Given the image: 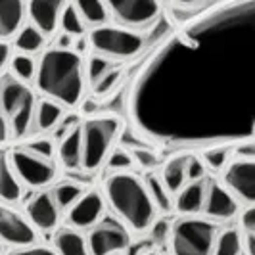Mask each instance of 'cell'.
Returning <instances> with one entry per match:
<instances>
[{
  "instance_id": "6da1fadb",
  "label": "cell",
  "mask_w": 255,
  "mask_h": 255,
  "mask_svg": "<svg viewBox=\"0 0 255 255\" xmlns=\"http://www.w3.org/2000/svg\"><path fill=\"white\" fill-rule=\"evenodd\" d=\"M35 87L48 100L64 108H77L87 90V69L81 52L73 48H50L37 62Z\"/></svg>"
},
{
  "instance_id": "7a4b0ae2",
  "label": "cell",
  "mask_w": 255,
  "mask_h": 255,
  "mask_svg": "<svg viewBox=\"0 0 255 255\" xmlns=\"http://www.w3.org/2000/svg\"><path fill=\"white\" fill-rule=\"evenodd\" d=\"M102 196L106 209H110L130 234H146L157 219V209L146 182L132 171L112 173L104 180Z\"/></svg>"
},
{
  "instance_id": "3957f363",
  "label": "cell",
  "mask_w": 255,
  "mask_h": 255,
  "mask_svg": "<svg viewBox=\"0 0 255 255\" xmlns=\"http://www.w3.org/2000/svg\"><path fill=\"white\" fill-rule=\"evenodd\" d=\"M81 169L87 173L100 171L121 130V121L114 115L87 119L81 125Z\"/></svg>"
},
{
  "instance_id": "277c9868",
  "label": "cell",
  "mask_w": 255,
  "mask_h": 255,
  "mask_svg": "<svg viewBox=\"0 0 255 255\" xmlns=\"http://www.w3.org/2000/svg\"><path fill=\"white\" fill-rule=\"evenodd\" d=\"M35 104V92L27 83L13 75H4L0 79V114L8 123L10 140H19L29 132Z\"/></svg>"
},
{
  "instance_id": "5b68a950",
  "label": "cell",
  "mask_w": 255,
  "mask_h": 255,
  "mask_svg": "<svg viewBox=\"0 0 255 255\" xmlns=\"http://www.w3.org/2000/svg\"><path fill=\"white\" fill-rule=\"evenodd\" d=\"M219 234L217 225L207 217L182 215L169 230L171 255H211Z\"/></svg>"
},
{
  "instance_id": "8992f818",
  "label": "cell",
  "mask_w": 255,
  "mask_h": 255,
  "mask_svg": "<svg viewBox=\"0 0 255 255\" xmlns=\"http://www.w3.org/2000/svg\"><path fill=\"white\" fill-rule=\"evenodd\" d=\"M92 54H98L110 62H125L138 56L144 48V37L138 31H130L115 23L90 27L87 33Z\"/></svg>"
},
{
  "instance_id": "52a82bcc",
  "label": "cell",
  "mask_w": 255,
  "mask_h": 255,
  "mask_svg": "<svg viewBox=\"0 0 255 255\" xmlns=\"http://www.w3.org/2000/svg\"><path fill=\"white\" fill-rule=\"evenodd\" d=\"M110 21L130 31H146L159 21L163 0H102Z\"/></svg>"
},
{
  "instance_id": "ba28073f",
  "label": "cell",
  "mask_w": 255,
  "mask_h": 255,
  "mask_svg": "<svg viewBox=\"0 0 255 255\" xmlns=\"http://www.w3.org/2000/svg\"><path fill=\"white\" fill-rule=\"evenodd\" d=\"M8 161L23 186L44 188L58 179L56 161L52 157H44L40 153L33 152L25 144L15 146L12 152H8Z\"/></svg>"
},
{
  "instance_id": "9c48e42d",
  "label": "cell",
  "mask_w": 255,
  "mask_h": 255,
  "mask_svg": "<svg viewBox=\"0 0 255 255\" xmlns=\"http://www.w3.org/2000/svg\"><path fill=\"white\" fill-rule=\"evenodd\" d=\"M89 230L90 255H121L130 246V232L117 219H102Z\"/></svg>"
},
{
  "instance_id": "30bf717a",
  "label": "cell",
  "mask_w": 255,
  "mask_h": 255,
  "mask_svg": "<svg viewBox=\"0 0 255 255\" xmlns=\"http://www.w3.org/2000/svg\"><path fill=\"white\" fill-rule=\"evenodd\" d=\"M221 184L238 200L240 205L255 204V163L254 157L230 159V163L223 169Z\"/></svg>"
},
{
  "instance_id": "8fae6325",
  "label": "cell",
  "mask_w": 255,
  "mask_h": 255,
  "mask_svg": "<svg viewBox=\"0 0 255 255\" xmlns=\"http://www.w3.org/2000/svg\"><path fill=\"white\" fill-rule=\"evenodd\" d=\"M38 242V230L29 223L25 213L8 204H0V244L8 248H23Z\"/></svg>"
},
{
  "instance_id": "7c38bea8",
  "label": "cell",
  "mask_w": 255,
  "mask_h": 255,
  "mask_svg": "<svg viewBox=\"0 0 255 255\" xmlns=\"http://www.w3.org/2000/svg\"><path fill=\"white\" fill-rule=\"evenodd\" d=\"M106 213V202L98 190H85L67 209V225L75 230H89L100 223Z\"/></svg>"
},
{
  "instance_id": "4fadbf2b",
  "label": "cell",
  "mask_w": 255,
  "mask_h": 255,
  "mask_svg": "<svg viewBox=\"0 0 255 255\" xmlns=\"http://www.w3.org/2000/svg\"><path fill=\"white\" fill-rule=\"evenodd\" d=\"M240 207L242 205L238 204V200L221 184V180H205V200L204 209H202L205 217L211 219V221H230L232 217L238 215Z\"/></svg>"
},
{
  "instance_id": "5bb4252c",
  "label": "cell",
  "mask_w": 255,
  "mask_h": 255,
  "mask_svg": "<svg viewBox=\"0 0 255 255\" xmlns=\"http://www.w3.org/2000/svg\"><path fill=\"white\" fill-rule=\"evenodd\" d=\"M62 209L54 202L50 192L40 190L37 192L29 204H27L25 215L29 223L38 230V232H54L60 229L62 223Z\"/></svg>"
},
{
  "instance_id": "9a60e30c",
  "label": "cell",
  "mask_w": 255,
  "mask_h": 255,
  "mask_svg": "<svg viewBox=\"0 0 255 255\" xmlns=\"http://www.w3.org/2000/svg\"><path fill=\"white\" fill-rule=\"evenodd\" d=\"M65 4L67 0H25L27 19L44 37H50L60 27V15Z\"/></svg>"
},
{
  "instance_id": "2e32d148",
  "label": "cell",
  "mask_w": 255,
  "mask_h": 255,
  "mask_svg": "<svg viewBox=\"0 0 255 255\" xmlns=\"http://www.w3.org/2000/svg\"><path fill=\"white\" fill-rule=\"evenodd\" d=\"M205 180H190L173 196V209L180 215H200L205 200Z\"/></svg>"
},
{
  "instance_id": "e0dca14e",
  "label": "cell",
  "mask_w": 255,
  "mask_h": 255,
  "mask_svg": "<svg viewBox=\"0 0 255 255\" xmlns=\"http://www.w3.org/2000/svg\"><path fill=\"white\" fill-rule=\"evenodd\" d=\"M25 19V0H0V40L15 37Z\"/></svg>"
},
{
  "instance_id": "ac0fdd59",
  "label": "cell",
  "mask_w": 255,
  "mask_h": 255,
  "mask_svg": "<svg viewBox=\"0 0 255 255\" xmlns=\"http://www.w3.org/2000/svg\"><path fill=\"white\" fill-rule=\"evenodd\" d=\"M64 115V106H60L54 100H48V98H42V100H37V104H35L31 127H33L35 132H46V130H52V128L58 127L62 123Z\"/></svg>"
},
{
  "instance_id": "d6986e66",
  "label": "cell",
  "mask_w": 255,
  "mask_h": 255,
  "mask_svg": "<svg viewBox=\"0 0 255 255\" xmlns=\"http://www.w3.org/2000/svg\"><path fill=\"white\" fill-rule=\"evenodd\" d=\"M23 198V184L13 173L8 153H0V200L4 204H17Z\"/></svg>"
},
{
  "instance_id": "ffe728a7",
  "label": "cell",
  "mask_w": 255,
  "mask_h": 255,
  "mask_svg": "<svg viewBox=\"0 0 255 255\" xmlns=\"http://www.w3.org/2000/svg\"><path fill=\"white\" fill-rule=\"evenodd\" d=\"M54 250L58 255H90L87 238L81 234V230H75L71 227L56 230Z\"/></svg>"
},
{
  "instance_id": "44dd1931",
  "label": "cell",
  "mask_w": 255,
  "mask_h": 255,
  "mask_svg": "<svg viewBox=\"0 0 255 255\" xmlns=\"http://www.w3.org/2000/svg\"><path fill=\"white\" fill-rule=\"evenodd\" d=\"M58 159L65 169L81 167V127L75 125L62 136L58 144Z\"/></svg>"
},
{
  "instance_id": "7402d4cb",
  "label": "cell",
  "mask_w": 255,
  "mask_h": 255,
  "mask_svg": "<svg viewBox=\"0 0 255 255\" xmlns=\"http://www.w3.org/2000/svg\"><path fill=\"white\" fill-rule=\"evenodd\" d=\"M186 159H188V155H175L163 167L161 180L173 196L186 184Z\"/></svg>"
},
{
  "instance_id": "603a6c76",
  "label": "cell",
  "mask_w": 255,
  "mask_h": 255,
  "mask_svg": "<svg viewBox=\"0 0 255 255\" xmlns=\"http://www.w3.org/2000/svg\"><path fill=\"white\" fill-rule=\"evenodd\" d=\"M69 2L73 4V8L83 17L87 27L110 23V17H108V12H106V6H104L102 0H69Z\"/></svg>"
},
{
  "instance_id": "cb8c5ba5",
  "label": "cell",
  "mask_w": 255,
  "mask_h": 255,
  "mask_svg": "<svg viewBox=\"0 0 255 255\" xmlns=\"http://www.w3.org/2000/svg\"><path fill=\"white\" fill-rule=\"evenodd\" d=\"M46 42V37L38 31L37 27H33L31 23L29 25H23L13 37V48L19 52V54H37V52L42 50Z\"/></svg>"
},
{
  "instance_id": "d4e9b609",
  "label": "cell",
  "mask_w": 255,
  "mask_h": 255,
  "mask_svg": "<svg viewBox=\"0 0 255 255\" xmlns=\"http://www.w3.org/2000/svg\"><path fill=\"white\" fill-rule=\"evenodd\" d=\"M144 182H146V188L150 192V198H152L153 205L157 209V213H169L173 211V194L167 190V186L163 184V180L159 175H146L144 177Z\"/></svg>"
},
{
  "instance_id": "484cf974",
  "label": "cell",
  "mask_w": 255,
  "mask_h": 255,
  "mask_svg": "<svg viewBox=\"0 0 255 255\" xmlns=\"http://www.w3.org/2000/svg\"><path fill=\"white\" fill-rule=\"evenodd\" d=\"M242 232L238 229L219 230L211 255H242Z\"/></svg>"
},
{
  "instance_id": "4316f807",
  "label": "cell",
  "mask_w": 255,
  "mask_h": 255,
  "mask_svg": "<svg viewBox=\"0 0 255 255\" xmlns=\"http://www.w3.org/2000/svg\"><path fill=\"white\" fill-rule=\"evenodd\" d=\"M87 190L81 182H75V180H64L60 184H56V188L50 190L54 202L58 204V207L62 211H67L71 205L75 204L77 200L81 198V194Z\"/></svg>"
},
{
  "instance_id": "83f0119b",
  "label": "cell",
  "mask_w": 255,
  "mask_h": 255,
  "mask_svg": "<svg viewBox=\"0 0 255 255\" xmlns=\"http://www.w3.org/2000/svg\"><path fill=\"white\" fill-rule=\"evenodd\" d=\"M58 29H62V33L69 35L71 38L85 37V35H87V29H89V27L85 25L83 17L79 15V12L73 8V4H71L69 0H67L65 8L62 10V15H60V27H58Z\"/></svg>"
},
{
  "instance_id": "f1b7e54d",
  "label": "cell",
  "mask_w": 255,
  "mask_h": 255,
  "mask_svg": "<svg viewBox=\"0 0 255 255\" xmlns=\"http://www.w3.org/2000/svg\"><path fill=\"white\" fill-rule=\"evenodd\" d=\"M123 79V69L119 65H112L96 83H92V94L96 98H106L114 92Z\"/></svg>"
},
{
  "instance_id": "f546056e",
  "label": "cell",
  "mask_w": 255,
  "mask_h": 255,
  "mask_svg": "<svg viewBox=\"0 0 255 255\" xmlns=\"http://www.w3.org/2000/svg\"><path fill=\"white\" fill-rule=\"evenodd\" d=\"M200 159H202V163L205 165L207 171L223 173V169L229 165L230 159H232V148H229V146H219V148L205 150V152H202Z\"/></svg>"
},
{
  "instance_id": "4dcf8cb0",
  "label": "cell",
  "mask_w": 255,
  "mask_h": 255,
  "mask_svg": "<svg viewBox=\"0 0 255 255\" xmlns=\"http://www.w3.org/2000/svg\"><path fill=\"white\" fill-rule=\"evenodd\" d=\"M10 67H12V75L23 83H31L33 77H35V67L37 62L27 56V54H15L10 60Z\"/></svg>"
},
{
  "instance_id": "1f68e13d",
  "label": "cell",
  "mask_w": 255,
  "mask_h": 255,
  "mask_svg": "<svg viewBox=\"0 0 255 255\" xmlns=\"http://www.w3.org/2000/svg\"><path fill=\"white\" fill-rule=\"evenodd\" d=\"M106 165H108V169H110L112 173L130 171L132 165H134V157H132V153L128 152L127 148L117 146V148H114V150L110 152L108 159H106Z\"/></svg>"
},
{
  "instance_id": "d6a6232c",
  "label": "cell",
  "mask_w": 255,
  "mask_h": 255,
  "mask_svg": "<svg viewBox=\"0 0 255 255\" xmlns=\"http://www.w3.org/2000/svg\"><path fill=\"white\" fill-rule=\"evenodd\" d=\"M112 65L114 64H112L110 60H106V58L98 56V54H92L89 58V64L85 67V69H87V81H90V85L96 83Z\"/></svg>"
},
{
  "instance_id": "836d02e7",
  "label": "cell",
  "mask_w": 255,
  "mask_h": 255,
  "mask_svg": "<svg viewBox=\"0 0 255 255\" xmlns=\"http://www.w3.org/2000/svg\"><path fill=\"white\" fill-rule=\"evenodd\" d=\"M4 255H58L54 246H44V244H31L23 248H10V252Z\"/></svg>"
},
{
  "instance_id": "e575fe53",
  "label": "cell",
  "mask_w": 255,
  "mask_h": 255,
  "mask_svg": "<svg viewBox=\"0 0 255 255\" xmlns=\"http://www.w3.org/2000/svg\"><path fill=\"white\" fill-rule=\"evenodd\" d=\"M205 175H207V169L202 163L200 155H194V153L188 155V159H186V182H190V180H204Z\"/></svg>"
},
{
  "instance_id": "d590c367",
  "label": "cell",
  "mask_w": 255,
  "mask_h": 255,
  "mask_svg": "<svg viewBox=\"0 0 255 255\" xmlns=\"http://www.w3.org/2000/svg\"><path fill=\"white\" fill-rule=\"evenodd\" d=\"M132 157H134V163H138V165L146 167V169H150V167H155L159 163V157L152 152V150H144V148H132Z\"/></svg>"
},
{
  "instance_id": "8d00e7d4",
  "label": "cell",
  "mask_w": 255,
  "mask_h": 255,
  "mask_svg": "<svg viewBox=\"0 0 255 255\" xmlns=\"http://www.w3.org/2000/svg\"><path fill=\"white\" fill-rule=\"evenodd\" d=\"M25 146H27V148H31L33 152H37V153H40V155H44V157H52V159H54V155H56L54 142L48 140V138H35V140L27 142Z\"/></svg>"
},
{
  "instance_id": "74e56055",
  "label": "cell",
  "mask_w": 255,
  "mask_h": 255,
  "mask_svg": "<svg viewBox=\"0 0 255 255\" xmlns=\"http://www.w3.org/2000/svg\"><path fill=\"white\" fill-rule=\"evenodd\" d=\"M169 230H171V225L167 223V221H161V219H155L152 225V229L148 230L150 234L153 236V240L157 244L165 242L167 238H169Z\"/></svg>"
},
{
  "instance_id": "f35d334b",
  "label": "cell",
  "mask_w": 255,
  "mask_h": 255,
  "mask_svg": "<svg viewBox=\"0 0 255 255\" xmlns=\"http://www.w3.org/2000/svg\"><path fill=\"white\" fill-rule=\"evenodd\" d=\"M240 229L244 232H255V209L254 205H246L242 211V215H240Z\"/></svg>"
},
{
  "instance_id": "ab89813d",
  "label": "cell",
  "mask_w": 255,
  "mask_h": 255,
  "mask_svg": "<svg viewBox=\"0 0 255 255\" xmlns=\"http://www.w3.org/2000/svg\"><path fill=\"white\" fill-rule=\"evenodd\" d=\"M13 56V48L8 40H0V75L4 73V69L10 65V60Z\"/></svg>"
},
{
  "instance_id": "60d3db41",
  "label": "cell",
  "mask_w": 255,
  "mask_h": 255,
  "mask_svg": "<svg viewBox=\"0 0 255 255\" xmlns=\"http://www.w3.org/2000/svg\"><path fill=\"white\" fill-rule=\"evenodd\" d=\"M8 140H10V128H8L6 119L0 114V144H6Z\"/></svg>"
},
{
  "instance_id": "b9f144b4",
  "label": "cell",
  "mask_w": 255,
  "mask_h": 255,
  "mask_svg": "<svg viewBox=\"0 0 255 255\" xmlns=\"http://www.w3.org/2000/svg\"><path fill=\"white\" fill-rule=\"evenodd\" d=\"M71 42H73V38L69 37V35H65V33H62V37L58 40V48H71Z\"/></svg>"
},
{
  "instance_id": "7bdbcfd3",
  "label": "cell",
  "mask_w": 255,
  "mask_h": 255,
  "mask_svg": "<svg viewBox=\"0 0 255 255\" xmlns=\"http://www.w3.org/2000/svg\"><path fill=\"white\" fill-rule=\"evenodd\" d=\"M173 2H177L179 6H194V4H198L202 0H173Z\"/></svg>"
},
{
  "instance_id": "ee69618b",
  "label": "cell",
  "mask_w": 255,
  "mask_h": 255,
  "mask_svg": "<svg viewBox=\"0 0 255 255\" xmlns=\"http://www.w3.org/2000/svg\"><path fill=\"white\" fill-rule=\"evenodd\" d=\"M142 255H163V254H159V252H148V254H142Z\"/></svg>"
},
{
  "instance_id": "f6af8a7d",
  "label": "cell",
  "mask_w": 255,
  "mask_h": 255,
  "mask_svg": "<svg viewBox=\"0 0 255 255\" xmlns=\"http://www.w3.org/2000/svg\"><path fill=\"white\" fill-rule=\"evenodd\" d=\"M0 255H4V246L0 244Z\"/></svg>"
}]
</instances>
